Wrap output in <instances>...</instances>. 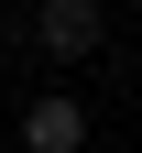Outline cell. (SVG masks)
Segmentation results:
<instances>
[{
	"mask_svg": "<svg viewBox=\"0 0 142 153\" xmlns=\"http://www.w3.org/2000/svg\"><path fill=\"white\" fill-rule=\"evenodd\" d=\"M98 33H109V11H98V0H33V44H44L55 66H88Z\"/></svg>",
	"mask_w": 142,
	"mask_h": 153,
	"instance_id": "cell-1",
	"label": "cell"
},
{
	"mask_svg": "<svg viewBox=\"0 0 142 153\" xmlns=\"http://www.w3.org/2000/svg\"><path fill=\"white\" fill-rule=\"evenodd\" d=\"M22 153H88V99L44 88V99L22 109Z\"/></svg>",
	"mask_w": 142,
	"mask_h": 153,
	"instance_id": "cell-2",
	"label": "cell"
}]
</instances>
